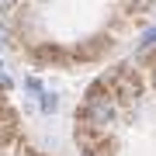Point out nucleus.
Masks as SVG:
<instances>
[{"label": "nucleus", "mask_w": 156, "mask_h": 156, "mask_svg": "<svg viewBox=\"0 0 156 156\" xmlns=\"http://www.w3.org/2000/svg\"><path fill=\"white\" fill-rule=\"evenodd\" d=\"M87 115H90V122H94V125H111V118H115V101H108L104 94L90 97Z\"/></svg>", "instance_id": "nucleus-1"}, {"label": "nucleus", "mask_w": 156, "mask_h": 156, "mask_svg": "<svg viewBox=\"0 0 156 156\" xmlns=\"http://www.w3.org/2000/svg\"><path fill=\"white\" fill-rule=\"evenodd\" d=\"M42 108L52 111V108H56V94H42Z\"/></svg>", "instance_id": "nucleus-2"}, {"label": "nucleus", "mask_w": 156, "mask_h": 156, "mask_svg": "<svg viewBox=\"0 0 156 156\" xmlns=\"http://www.w3.org/2000/svg\"><path fill=\"white\" fill-rule=\"evenodd\" d=\"M153 42H156V28H149V31L142 35V45H153Z\"/></svg>", "instance_id": "nucleus-3"}, {"label": "nucleus", "mask_w": 156, "mask_h": 156, "mask_svg": "<svg viewBox=\"0 0 156 156\" xmlns=\"http://www.w3.org/2000/svg\"><path fill=\"white\" fill-rule=\"evenodd\" d=\"M7 7H14V0H0V11H7Z\"/></svg>", "instance_id": "nucleus-4"}]
</instances>
